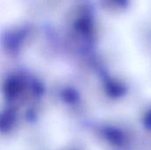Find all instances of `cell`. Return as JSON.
<instances>
[{"label": "cell", "mask_w": 151, "mask_h": 150, "mask_svg": "<svg viewBox=\"0 0 151 150\" xmlns=\"http://www.w3.org/2000/svg\"><path fill=\"white\" fill-rule=\"evenodd\" d=\"M104 137L106 138V140L111 142L112 145H116V146H122L125 143V135L124 133L114 127H107L104 129Z\"/></svg>", "instance_id": "1"}, {"label": "cell", "mask_w": 151, "mask_h": 150, "mask_svg": "<svg viewBox=\"0 0 151 150\" xmlns=\"http://www.w3.org/2000/svg\"><path fill=\"white\" fill-rule=\"evenodd\" d=\"M145 126L148 129L151 130V113H150L145 118Z\"/></svg>", "instance_id": "3"}, {"label": "cell", "mask_w": 151, "mask_h": 150, "mask_svg": "<svg viewBox=\"0 0 151 150\" xmlns=\"http://www.w3.org/2000/svg\"><path fill=\"white\" fill-rule=\"evenodd\" d=\"M13 121H14V116L12 113L8 112L4 114L1 119V131L3 133L8 132L12 127Z\"/></svg>", "instance_id": "2"}]
</instances>
